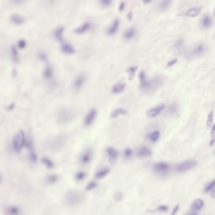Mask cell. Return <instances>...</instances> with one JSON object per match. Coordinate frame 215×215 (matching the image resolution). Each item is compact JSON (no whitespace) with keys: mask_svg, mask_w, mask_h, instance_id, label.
Wrapping results in <instances>:
<instances>
[{"mask_svg":"<svg viewBox=\"0 0 215 215\" xmlns=\"http://www.w3.org/2000/svg\"><path fill=\"white\" fill-rule=\"evenodd\" d=\"M172 0H161L159 4V8L161 11L166 10L170 6Z\"/></svg>","mask_w":215,"mask_h":215,"instance_id":"obj_29","label":"cell"},{"mask_svg":"<svg viewBox=\"0 0 215 215\" xmlns=\"http://www.w3.org/2000/svg\"><path fill=\"white\" fill-rule=\"evenodd\" d=\"M33 148V147L29 148L30 149V151L29 152V156L30 161L32 163H36L37 161V154Z\"/></svg>","mask_w":215,"mask_h":215,"instance_id":"obj_32","label":"cell"},{"mask_svg":"<svg viewBox=\"0 0 215 215\" xmlns=\"http://www.w3.org/2000/svg\"><path fill=\"white\" fill-rule=\"evenodd\" d=\"M91 27V24L89 22L83 24L75 30V33L77 34H81L87 32Z\"/></svg>","mask_w":215,"mask_h":215,"instance_id":"obj_21","label":"cell"},{"mask_svg":"<svg viewBox=\"0 0 215 215\" xmlns=\"http://www.w3.org/2000/svg\"><path fill=\"white\" fill-rule=\"evenodd\" d=\"M178 107L175 104H171L168 109V112L170 114H175L178 112Z\"/></svg>","mask_w":215,"mask_h":215,"instance_id":"obj_37","label":"cell"},{"mask_svg":"<svg viewBox=\"0 0 215 215\" xmlns=\"http://www.w3.org/2000/svg\"><path fill=\"white\" fill-rule=\"evenodd\" d=\"M73 114L71 112L66 109H63L60 111L58 115V120L61 124H65L71 121Z\"/></svg>","mask_w":215,"mask_h":215,"instance_id":"obj_5","label":"cell"},{"mask_svg":"<svg viewBox=\"0 0 215 215\" xmlns=\"http://www.w3.org/2000/svg\"><path fill=\"white\" fill-rule=\"evenodd\" d=\"M125 109L123 108H119L115 110L111 114V117L113 118H116L119 116L124 115L127 114Z\"/></svg>","mask_w":215,"mask_h":215,"instance_id":"obj_30","label":"cell"},{"mask_svg":"<svg viewBox=\"0 0 215 215\" xmlns=\"http://www.w3.org/2000/svg\"><path fill=\"white\" fill-rule=\"evenodd\" d=\"M59 177L57 175H48L46 177V181L50 184H53L57 182L59 180Z\"/></svg>","mask_w":215,"mask_h":215,"instance_id":"obj_33","label":"cell"},{"mask_svg":"<svg viewBox=\"0 0 215 215\" xmlns=\"http://www.w3.org/2000/svg\"><path fill=\"white\" fill-rule=\"evenodd\" d=\"M179 205H177L175 207H174V209L173 210L172 212V215H175L177 213V211H178V210L179 209Z\"/></svg>","mask_w":215,"mask_h":215,"instance_id":"obj_50","label":"cell"},{"mask_svg":"<svg viewBox=\"0 0 215 215\" xmlns=\"http://www.w3.org/2000/svg\"><path fill=\"white\" fill-rule=\"evenodd\" d=\"M61 50L66 54H72L75 53V49L71 45L68 43H63L61 47Z\"/></svg>","mask_w":215,"mask_h":215,"instance_id":"obj_20","label":"cell"},{"mask_svg":"<svg viewBox=\"0 0 215 215\" xmlns=\"http://www.w3.org/2000/svg\"><path fill=\"white\" fill-rule=\"evenodd\" d=\"M65 136H56L50 140L49 146L50 148L53 151H58L62 149L65 146L66 142Z\"/></svg>","mask_w":215,"mask_h":215,"instance_id":"obj_4","label":"cell"},{"mask_svg":"<svg viewBox=\"0 0 215 215\" xmlns=\"http://www.w3.org/2000/svg\"><path fill=\"white\" fill-rule=\"evenodd\" d=\"M202 27L205 29L210 27L213 24V19L209 15L204 16L201 20Z\"/></svg>","mask_w":215,"mask_h":215,"instance_id":"obj_15","label":"cell"},{"mask_svg":"<svg viewBox=\"0 0 215 215\" xmlns=\"http://www.w3.org/2000/svg\"><path fill=\"white\" fill-rule=\"evenodd\" d=\"M158 210L160 211H166L168 210V207L165 205H161L158 207Z\"/></svg>","mask_w":215,"mask_h":215,"instance_id":"obj_48","label":"cell"},{"mask_svg":"<svg viewBox=\"0 0 215 215\" xmlns=\"http://www.w3.org/2000/svg\"><path fill=\"white\" fill-rule=\"evenodd\" d=\"M97 115V111L95 109L90 110L85 117L84 123L85 126L88 127L91 125L94 122Z\"/></svg>","mask_w":215,"mask_h":215,"instance_id":"obj_10","label":"cell"},{"mask_svg":"<svg viewBox=\"0 0 215 215\" xmlns=\"http://www.w3.org/2000/svg\"><path fill=\"white\" fill-rule=\"evenodd\" d=\"M211 136L213 138H214L215 136V125H214L212 128Z\"/></svg>","mask_w":215,"mask_h":215,"instance_id":"obj_53","label":"cell"},{"mask_svg":"<svg viewBox=\"0 0 215 215\" xmlns=\"http://www.w3.org/2000/svg\"><path fill=\"white\" fill-rule=\"evenodd\" d=\"M151 1L152 0H143L144 3H145V4H148V3H149V2H151Z\"/></svg>","mask_w":215,"mask_h":215,"instance_id":"obj_57","label":"cell"},{"mask_svg":"<svg viewBox=\"0 0 215 215\" xmlns=\"http://www.w3.org/2000/svg\"><path fill=\"white\" fill-rule=\"evenodd\" d=\"M133 15L132 12H130L127 15V18L129 21H131L133 19Z\"/></svg>","mask_w":215,"mask_h":215,"instance_id":"obj_52","label":"cell"},{"mask_svg":"<svg viewBox=\"0 0 215 215\" xmlns=\"http://www.w3.org/2000/svg\"><path fill=\"white\" fill-rule=\"evenodd\" d=\"M213 113L212 111H210L208 114L207 121H206V128L207 129H209L212 127L213 121Z\"/></svg>","mask_w":215,"mask_h":215,"instance_id":"obj_34","label":"cell"},{"mask_svg":"<svg viewBox=\"0 0 215 215\" xmlns=\"http://www.w3.org/2000/svg\"><path fill=\"white\" fill-rule=\"evenodd\" d=\"M1 181V176H0V181Z\"/></svg>","mask_w":215,"mask_h":215,"instance_id":"obj_58","label":"cell"},{"mask_svg":"<svg viewBox=\"0 0 215 215\" xmlns=\"http://www.w3.org/2000/svg\"><path fill=\"white\" fill-rule=\"evenodd\" d=\"M27 42L26 40L24 39H20L18 41V46L19 49H23L27 46Z\"/></svg>","mask_w":215,"mask_h":215,"instance_id":"obj_42","label":"cell"},{"mask_svg":"<svg viewBox=\"0 0 215 215\" xmlns=\"http://www.w3.org/2000/svg\"><path fill=\"white\" fill-rule=\"evenodd\" d=\"M8 1L11 4L14 5L19 6V5H23L25 3L27 0H8Z\"/></svg>","mask_w":215,"mask_h":215,"instance_id":"obj_41","label":"cell"},{"mask_svg":"<svg viewBox=\"0 0 215 215\" xmlns=\"http://www.w3.org/2000/svg\"><path fill=\"white\" fill-rule=\"evenodd\" d=\"M14 106V104H12L10 105L9 106H8V108H7V110L8 111H11L13 109Z\"/></svg>","mask_w":215,"mask_h":215,"instance_id":"obj_54","label":"cell"},{"mask_svg":"<svg viewBox=\"0 0 215 215\" xmlns=\"http://www.w3.org/2000/svg\"><path fill=\"white\" fill-rule=\"evenodd\" d=\"M204 202L203 200L201 199H197L192 203V207L193 210L195 211V210H200L202 209L204 207Z\"/></svg>","mask_w":215,"mask_h":215,"instance_id":"obj_26","label":"cell"},{"mask_svg":"<svg viewBox=\"0 0 215 215\" xmlns=\"http://www.w3.org/2000/svg\"><path fill=\"white\" fill-rule=\"evenodd\" d=\"M110 172V169L109 168H104L98 171L95 173V179H101L107 176L109 174Z\"/></svg>","mask_w":215,"mask_h":215,"instance_id":"obj_17","label":"cell"},{"mask_svg":"<svg viewBox=\"0 0 215 215\" xmlns=\"http://www.w3.org/2000/svg\"><path fill=\"white\" fill-rule=\"evenodd\" d=\"M41 162L48 169H52L54 167V164L53 162L48 158H43L41 159Z\"/></svg>","mask_w":215,"mask_h":215,"instance_id":"obj_31","label":"cell"},{"mask_svg":"<svg viewBox=\"0 0 215 215\" xmlns=\"http://www.w3.org/2000/svg\"><path fill=\"white\" fill-rule=\"evenodd\" d=\"M123 193L121 192H117L114 194V199L116 202H121L123 198Z\"/></svg>","mask_w":215,"mask_h":215,"instance_id":"obj_40","label":"cell"},{"mask_svg":"<svg viewBox=\"0 0 215 215\" xmlns=\"http://www.w3.org/2000/svg\"><path fill=\"white\" fill-rule=\"evenodd\" d=\"M97 183L95 181H91L89 182L86 187L85 189L87 191H90L94 190L97 186Z\"/></svg>","mask_w":215,"mask_h":215,"instance_id":"obj_39","label":"cell"},{"mask_svg":"<svg viewBox=\"0 0 215 215\" xmlns=\"http://www.w3.org/2000/svg\"><path fill=\"white\" fill-rule=\"evenodd\" d=\"M85 81V76L82 75H79L77 76L73 82V85L74 88L76 90H79L81 88Z\"/></svg>","mask_w":215,"mask_h":215,"instance_id":"obj_14","label":"cell"},{"mask_svg":"<svg viewBox=\"0 0 215 215\" xmlns=\"http://www.w3.org/2000/svg\"><path fill=\"white\" fill-rule=\"evenodd\" d=\"M100 4L104 7H108L111 5L112 0H99Z\"/></svg>","mask_w":215,"mask_h":215,"instance_id":"obj_43","label":"cell"},{"mask_svg":"<svg viewBox=\"0 0 215 215\" xmlns=\"http://www.w3.org/2000/svg\"><path fill=\"white\" fill-rule=\"evenodd\" d=\"M85 199L84 193L78 190H72L66 195L65 201L70 206H77L81 205Z\"/></svg>","mask_w":215,"mask_h":215,"instance_id":"obj_1","label":"cell"},{"mask_svg":"<svg viewBox=\"0 0 215 215\" xmlns=\"http://www.w3.org/2000/svg\"><path fill=\"white\" fill-rule=\"evenodd\" d=\"M132 154V150L130 148H127L124 150V155L125 157L128 158L131 156Z\"/></svg>","mask_w":215,"mask_h":215,"instance_id":"obj_46","label":"cell"},{"mask_svg":"<svg viewBox=\"0 0 215 215\" xmlns=\"http://www.w3.org/2000/svg\"><path fill=\"white\" fill-rule=\"evenodd\" d=\"M197 161L194 160H189L180 163L177 165V170L179 172H184L191 169L197 165Z\"/></svg>","mask_w":215,"mask_h":215,"instance_id":"obj_7","label":"cell"},{"mask_svg":"<svg viewBox=\"0 0 215 215\" xmlns=\"http://www.w3.org/2000/svg\"><path fill=\"white\" fill-rule=\"evenodd\" d=\"M125 3H124V2H122L121 4H120V6H119V10L120 11H122L125 8Z\"/></svg>","mask_w":215,"mask_h":215,"instance_id":"obj_51","label":"cell"},{"mask_svg":"<svg viewBox=\"0 0 215 215\" xmlns=\"http://www.w3.org/2000/svg\"><path fill=\"white\" fill-rule=\"evenodd\" d=\"M86 174L84 172H79L75 175V179L78 181H82L86 178Z\"/></svg>","mask_w":215,"mask_h":215,"instance_id":"obj_36","label":"cell"},{"mask_svg":"<svg viewBox=\"0 0 215 215\" xmlns=\"http://www.w3.org/2000/svg\"><path fill=\"white\" fill-rule=\"evenodd\" d=\"M170 168L169 164L164 162L156 163L153 165V170L156 172L163 174L167 172Z\"/></svg>","mask_w":215,"mask_h":215,"instance_id":"obj_11","label":"cell"},{"mask_svg":"<svg viewBox=\"0 0 215 215\" xmlns=\"http://www.w3.org/2000/svg\"><path fill=\"white\" fill-rule=\"evenodd\" d=\"M25 133L22 130H19L14 136L12 140L13 148L15 152L19 153L25 145Z\"/></svg>","mask_w":215,"mask_h":215,"instance_id":"obj_3","label":"cell"},{"mask_svg":"<svg viewBox=\"0 0 215 215\" xmlns=\"http://www.w3.org/2000/svg\"><path fill=\"white\" fill-rule=\"evenodd\" d=\"M64 30L63 27H59L55 31L54 33L55 37L57 40L60 42L63 41V33Z\"/></svg>","mask_w":215,"mask_h":215,"instance_id":"obj_27","label":"cell"},{"mask_svg":"<svg viewBox=\"0 0 215 215\" xmlns=\"http://www.w3.org/2000/svg\"><path fill=\"white\" fill-rule=\"evenodd\" d=\"M139 78L141 88L145 90H150L158 86L161 82L159 79L149 80L147 79L145 73L143 71L140 73Z\"/></svg>","mask_w":215,"mask_h":215,"instance_id":"obj_2","label":"cell"},{"mask_svg":"<svg viewBox=\"0 0 215 215\" xmlns=\"http://www.w3.org/2000/svg\"><path fill=\"white\" fill-rule=\"evenodd\" d=\"M205 51V46L202 43L199 44L197 45L192 52V54L194 56L201 55L204 53Z\"/></svg>","mask_w":215,"mask_h":215,"instance_id":"obj_16","label":"cell"},{"mask_svg":"<svg viewBox=\"0 0 215 215\" xmlns=\"http://www.w3.org/2000/svg\"><path fill=\"white\" fill-rule=\"evenodd\" d=\"M202 8L200 7H194L193 8H190L187 11H183L179 13L178 14V15L180 17H191V18H194L198 15L201 11Z\"/></svg>","mask_w":215,"mask_h":215,"instance_id":"obj_8","label":"cell"},{"mask_svg":"<svg viewBox=\"0 0 215 215\" xmlns=\"http://www.w3.org/2000/svg\"><path fill=\"white\" fill-rule=\"evenodd\" d=\"M215 140L214 138H213L212 139V140L210 141V146H212L214 144Z\"/></svg>","mask_w":215,"mask_h":215,"instance_id":"obj_55","label":"cell"},{"mask_svg":"<svg viewBox=\"0 0 215 215\" xmlns=\"http://www.w3.org/2000/svg\"><path fill=\"white\" fill-rule=\"evenodd\" d=\"M106 153L110 163L111 164L115 163L119 156V152L114 148L109 147L106 149Z\"/></svg>","mask_w":215,"mask_h":215,"instance_id":"obj_9","label":"cell"},{"mask_svg":"<svg viewBox=\"0 0 215 215\" xmlns=\"http://www.w3.org/2000/svg\"><path fill=\"white\" fill-rule=\"evenodd\" d=\"M39 58L43 62H46L48 60V57L46 54L44 53H40L39 54Z\"/></svg>","mask_w":215,"mask_h":215,"instance_id":"obj_45","label":"cell"},{"mask_svg":"<svg viewBox=\"0 0 215 215\" xmlns=\"http://www.w3.org/2000/svg\"><path fill=\"white\" fill-rule=\"evenodd\" d=\"M53 72L52 68L50 66H47L44 69L43 76L45 79H49L53 77Z\"/></svg>","mask_w":215,"mask_h":215,"instance_id":"obj_22","label":"cell"},{"mask_svg":"<svg viewBox=\"0 0 215 215\" xmlns=\"http://www.w3.org/2000/svg\"><path fill=\"white\" fill-rule=\"evenodd\" d=\"M215 185V180H213V181H212L211 182L209 183L206 186V188H205V192H208V191H210V190H212V189L214 188Z\"/></svg>","mask_w":215,"mask_h":215,"instance_id":"obj_44","label":"cell"},{"mask_svg":"<svg viewBox=\"0 0 215 215\" xmlns=\"http://www.w3.org/2000/svg\"><path fill=\"white\" fill-rule=\"evenodd\" d=\"M211 196L213 198H214L215 196V190L214 189L211 192Z\"/></svg>","mask_w":215,"mask_h":215,"instance_id":"obj_56","label":"cell"},{"mask_svg":"<svg viewBox=\"0 0 215 215\" xmlns=\"http://www.w3.org/2000/svg\"><path fill=\"white\" fill-rule=\"evenodd\" d=\"M20 209L16 206H11L6 208V212L7 214L17 215L20 213Z\"/></svg>","mask_w":215,"mask_h":215,"instance_id":"obj_28","label":"cell"},{"mask_svg":"<svg viewBox=\"0 0 215 215\" xmlns=\"http://www.w3.org/2000/svg\"><path fill=\"white\" fill-rule=\"evenodd\" d=\"M10 20L13 24L16 25H21L25 22V19L23 16L18 14H14L10 17Z\"/></svg>","mask_w":215,"mask_h":215,"instance_id":"obj_13","label":"cell"},{"mask_svg":"<svg viewBox=\"0 0 215 215\" xmlns=\"http://www.w3.org/2000/svg\"><path fill=\"white\" fill-rule=\"evenodd\" d=\"M126 85L123 82H118L113 87L112 92L114 94H119L123 92L125 89Z\"/></svg>","mask_w":215,"mask_h":215,"instance_id":"obj_18","label":"cell"},{"mask_svg":"<svg viewBox=\"0 0 215 215\" xmlns=\"http://www.w3.org/2000/svg\"><path fill=\"white\" fill-rule=\"evenodd\" d=\"M11 53L12 59L14 63H17L19 62V52L15 46H12L11 47Z\"/></svg>","mask_w":215,"mask_h":215,"instance_id":"obj_23","label":"cell"},{"mask_svg":"<svg viewBox=\"0 0 215 215\" xmlns=\"http://www.w3.org/2000/svg\"><path fill=\"white\" fill-rule=\"evenodd\" d=\"M137 69V66H131L128 68L127 70V72L129 74L130 76V79H132L134 77L135 72Z\"/></svg>","mask_w":215,"mask_h":215,"instance_id":"obj_38","label":"cell"},{"mask_svg":"<svg viewBox=\"0 0 215 215\" xmlns=\"http://www.w3.org/2000/svg\"><path fill=\"white\" fill-rule=\"evenodd\" d=\"M136 31L134 28H131L126 31L124 34V37L126 40H130L135 36Z\"/></svg>","mask_w":215,"mask_h":215,"instance_id":"obj_24","label":"cell"},{"mask_svg":"<svg viewBox=\"0 0 215 215\" xmlns=\"http://www.w3.org/2000/svg\"><path fill=\"white\" fill-rule=\"evenodd\" d=\"M177 61H178V60H177V59H174L171 60V61L168 62L167 65H167L168 67H172V66H173L177 63Z\"/></svg>","mask_w":215,"mask_h":215,"instance_id":"obj_47","label":"cell"},{"mask_svg":"<svg viewBox=\"0 0 215 215\" xmlns=\"http://www.w3.org/2000/svg\"><path fill=\"white\" fill-rule=\"evenodd\" d=\"M160 136L159 131H156L152 132L149 135V139L153 142H156L158 140Z\"/></svg>","mask_w":215,"mask_h":215,"instance_id":"obj_35","label":"cell"},{"mask_svg":"<svg viewBox=\"0 0 215 215\" xmlns=\"http://www.w3.org/2000/svg\"><path fill=\"white\" fill-rule=\"evenodd\" d=\"M184 41L182 39H179V40L177 41L176 42V44H175V46L177 48H179L181 46H182L183 44Z\"/></svg>","mask_w":215,"mask_h":215,"instance_id":"obj_49","label":"cell"},{"mask_svg":"<svg viewBox=\"0 0 215 215\" xmlns=\"http://www.w3.org/2000/svg\"><path fill=\"white\" fill-rule=\"evenodd\" d=\"M93 152L90 148L87 149L83 152L80 157V161L83 164H87L90 163L92 159Z\"/></svg>","mask_w":215,"mask_h":215,"instance_id":"obj_12","label":"cell"},{"mask_svg":"<svg viewBox=\"0 0 215 215\" xmlns=\"http://www.w3.org/2000/svg\"><path fill=\"white\" fill-rule=\"evenodd\" d=\"M119 25V21L118 19H116L109 28L108 30L107 33L109 35H113L117 33Z\"/></svg>","mask_w":215,"mask_h":215,"instance_id":"obj_19","label":"cell"},{"mask_svg":"<svg viewBox=\"0 0 215 215\" xmlns=\"http://www.w3.org/2000/svg\"><path fill=\"white\" fill-rule=\"evenodd\" d=\"M138 155L140 157H146L151 156L152 155V151L149 148L143 147L139 150Z\"/></svg>","mask_w":215,"mask_h":215,"instance_id":"obj_25","label":"cell"},{"mask_svg":"<svg viewBox=\"0 0 215 215\" xmlns=\"http://www.w3.org/2000/svg\"><path fill=\"white\" fill-rule=\"evenodd\" d=\"M165 107L164 104H160L156 107L149 109L146 111V115L150 118H154L157 117L162 112Z\"/></svg>","mask_w":215,"mask_h":215,"instance_id":"obj_6","label":"cell"}]
</instances>
